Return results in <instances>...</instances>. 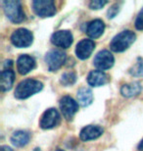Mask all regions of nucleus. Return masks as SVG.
<instances>
[{
	"label": "nucleus",
	"instance_id": "nucleus-3",
	"mask_svg": "<svg viewBox=\"0 0 143 151\" xmlns=\"http://www.w3.org/2000/svg\"><path fill=\"white\" fill-rule=\"evenodd\" d=\"M135 40V34L132 31H124L112 39L110 47L114 52H123L126 50Z\"/></svg>",
	"mask_w": 143,
	"mask_h": 151
},
{
	"label": "nucleus",
	"instance_id": "nucleus-5",
	"mask_svg": "<svg viewBox=\"0 0 143 151\" xmlns=\"http://www.w3.org/2000/svg\"><path fill=\"white\" fill-rule=\"evenodd\" d=\"M32 9L38 17H52L56 13V7L52 0H36L32 2Z\"/></svg>",
	"mask_w": 143,
	"mask_h": 151
},
{
	"label": "nucleus",
	"instance_id": "nucleus-25",
	"mask_svg": "<svg viewBox=\"0 0 143 151\" xmlns=\"http://www.w3.org/2000/svg\"><path fill=\"white\" fill-rule=\"evenodd\" d=\"M0 151H13V150L7 145H2L1 147H0Z\"/></svg>",
	"mask_w": 143,
	"mask_h": 151
},
{
	"label": "nucleus",
	"instance_id": "nucleus-8",
	"mask_svg": "<svg viewBox=\"0 0 143 151\" xmlns=\"http://www.w3.org/2000/svg\"><path fill=\"white\" fill-rule=\"evenodd\" d=\"M60 109L67 121H72L78 110V103L70 96H64L60 100Z\"/></svg>",
	"mask_w": 143,
	"mask_h": 151
},
{
	"label": "nucleus",
	"instance_id": "nucleus-21",
	"mask_svg": "<svg viewBox=\"0 0 143 151\" xmlns=\"http://www.w3.org/2000/svg\"><path fill=\"white\" fill-rule=\"evenodd\" d=\"M77 81V76H75V73L73 72H68V73H65L62 78H61V83L65 86H72Z\"/></svg>",
	"mask_w": 143,
	"mask_h": 151
},
{
	"label": "nucleus",
	"instance_id": "nucleus-6",
	"mask_svg": "<svg viewBox=\"0 0 143 151\" xmlns=\"http://www.w3.org/2000/svg\"><path fill=\"white\" fill-rule=\"evenodd\" d=\"M11 41L13 45L19 48H26L32 45L33 35L32 32L27 29H19L15 31L11 35Z\"/></svg>",
	"mask_w": 143,
	"mask_h": 151
},
{
	"label": "nucleus",
	"instance_id": "nucleus-27",
	"mask_svg": "<svg viewBox=\"0 0 143 151\" xmlns=\"http://www.w3.org/2000/svg\"><path fill=\"white\" fill-rule=\"evenodd\" d=\"M138 149L140 151H143V139L140 141V143L138 144Z\"/></svg>",
	"mask_w": 143,
	"mask_h": 151
},
{
	"label": "nucleus",
	"instance_id": "nucleus-13",
	"mask_svg": "<svg viewBox=\"0 0 143 151\" xmlns=\"http://www.w3.org/2000/svg\"><path fill=\"white\" fill-rule=\"evenodd\" d=\"M35 68V60L32 56L21 55L17 60V69L21 75H27Z\"/></svg>",
	"mask_w": 143,
	"mask_h": 151
},
{
	"label": "nucleus",
	"instance_id": "nucleus-19",
	"mask_svg": "<svg viewBox=\"0 0 143 151\" xmlns=\"http://www.w3.org/2000/svg\"><path fill=\"white\" fill-rule=\"evenodd\" d=\"M15 81V73L11 69H5L1 73V90L8 91L12 88Z\"/></svg>",
	"mask_w": 143,
	"mask_h": 151
},
{
	"label": "nucleus",
	"instance_id": "nucleus-4",
	"mask_svg": "<svg viewBox=\"0 0 143 151\" xmlns=\"http://www.w3.org/2000/svg\"><path fill=\"white\" fill-rule=\"evenodd\" d=\"M66 61V53L58 49H52L45 55V62L50 72H55L62 67Z\"/></svg>",
	"mask_w": 143,
	"mask_h": 151
},
{
	"label": "nucleus",
	"instance_id": "nucleus-1",
	"mask_svg": "<svg viewBox=\"0 0 143 151\" xmlns=\"http://www.w3.org/2000/svg\"><path fill=\"white\" fill-rule=\"evenodd\" d=\"M42 88H43V84L41 81L32 80V78H27L17 86L15 90V97L18 99H27L39 92Z\"/></svg>",
	"mask_w": 143,
	"mask_h": 151
},
{
	"label": "nucleus",
	"instance_id": "nucleus-18",
	"mask_svg": "<svg viewBox=\"0 0 143 151\" xmlns=\"http://www.w3.org/2000/svg\"><path fill=\"white\" fill-rule=\"evenodd\" d=\"M78 103L83 107H86L90 105L93 101V94L90 88L88 87H81L78 89L77 94Z\"/></svg>",
	"mask_w": 143,
	"mask_h": 151
},
{
	"label": "nucleus",
	"instance_id": "nucleus-24",
	"mask_svg": "<svg viewBox=\"0 0 143 151\" xmlns=\"http://www.w3.org/2000/svg\"><path fill=\"white\" fill-rule=\"evenodd\" d=\"M119 10H120V6L118 4H114L112 7L108 10V18H114L116 15L118 14Z\"/></svg>",
	"mask_w": 143,
	"mask_h": 151
},
{
	"label": "nucleus",
	"instance_id": "nucleus-2",
	"mask_svg": "<svg viewBox=\"0 0 143 151\" xmlns=\"http://www.w3.org/2000/svg\"><path fill=\"white\" fill-rule=\"evenodd\" d=\"M2 5L6 17L12 23L20 24L25 20V12L23 10L22 4L20 1L8 0V1H3Z\"/></svg>",
	"mask_w": 143,
	"mask_h": 151
},
{
	"label": "nucleus",
	"instance_id": "nucleus-20",
	"mask_svg": "<svg viewBox=\"0 0 143 151\" xmlns=\"http://www.w3.org/2000/svg\"><path fill=\"white\" fill-rule=\"evenodd\" d=\"M129 74L133 77H143V58H138L135 64L129 69Z\"/></svg>",
	"mask_w": 143,
	"mask_h": 151
},
{
	"label": "nucleus",
	"instance_id": "nucleus-9",
	"mask_svg": "<svg viewBox=\"0 0 143 151\" xmlns=\"http://www.w3.org/2000/svg\"><path fill=\"white\" fill-rule=\"evenodd\" d=\"M115 62L114 56L112 55V53L108 50H101L96 54L95 58L93 60L94 66L99 69L100 71L108 70L113 67Z\"/></svg>",
	"mask_w": 143,
	"mask_h": 151
},
{
	"label": "nucleus",
	"instance_id": "nucleus-22",
	"mask_svg": "<svg viewBox=\"0 0 143 151\" xmlns=\"http://www.w3.org/2000/svg\"><path fill=\"white\" fill-rule=\"evenodd\" d=\"M107 4V1H101V0H94L89 3V7L93 10H98V9L102 8L103 6Z\"/></svg>",
	"mask_w": 143,
	"mask_h": 151
},
{
	"label": "nucleus",
	"instance_id": "nucleus-16",
	"mask_svg": "<svg viewBox=\"0 0 143 151\" xmlns=\"http://www.w3.org/2000/svg\"><path fill=\"white\" fill-rule=\"evenodd\" d=\"M141 83L138 81H133V83L124 84L121 88V93L124 97H133V96L138 95L141 92Z\"/></svg>",
	"mask_w": 143,
	"mask_h": 151
},
{
	"label": "nucleus",
	"instance_id": "nucleus-17",
	"mask_svg": "<svg viewBox=\"0 0 143 151\" xmlns=\"http://www.w3.org/2000/svg\"><path fill=\"white\" fill-rule=\"evenodd\" d=\"M29 134L25 131H17L14 132L11 137V142L16 147H24L29 143Z\"/></svg>",
	"mask_w": 143,
	"mask_h": 151
},
{
	"label": "nucleus",
	"instance_id": "nucleus-11",
	"mask_svg": "<svg viewBox=\"0 0 143 151\" xmlns=\"http://www.w3.org/2000/svg\"><path fill=\"white\" fill-rule=\"evenodd\" d=\"M95 43L91 39H83L78 43L77 48H75V54H77L78 58L81 60H86L91 55L93 52Z\"/></svg>",
	"mask_w": 143,
	"mask_h": 151
},
{
	"label": "nucleus",
	"instance_id": "nucleus-12",
	"mask_svg": "<svg viewBox=\"0 0 143 151\" xmlns=\"http://www.w3.org/2000/svg\"><path fill=\"white\" fill-rule=\"evenodd\" d=\"M104 129L99 126H93L89 125L86 126L80 131V137L83 141H89L98 138L99 137H101Z\"/></svg>",
	"mask_w": 143,
	"mask_h": 151
},
{
	"label": "nucleus",
	"instance_id": "nucleus-23",
	"mask_svg": "<svg viewBox=\"0 0 143 151\" xmlns=\"http://www.w3.org/2000/svg\"><path fill=\"white\" fill-rule=\"evenodd\" d=\"M135 28L137 29H139V31H142V29H143V8L141 9V11L139 12L137 17H136Z\"/></svg>",
	"mask_w": 143,
	"mask_h": 151
},
{
	"label": "nucleus",
	"instance_id": "nucleus-7",
	"mask_svg": "<svg viewBox=\"0 0 143 151\" xmlns=\"http://www.w3.org/2000/svg\"><path fill=\"white\" fill-rule=\"evenodd\" d=\"M61 120L59 112L54 109V108H50V109L46 110L41 116L40 122H39V126L43 129H53L59 125Z\"/></svg>",
	"mask_w": 143,
	"mask_h": 151
},
{
	"label": "nucleus",
	"instance_id": "nucleus-14",
	"mask_svg": "<svg viewBox=\"0 0 143 151\" xmlns=\"http://www.w3.org/2000/svg\"><path fill=\"white\" fill-rule=\"evenodd\" d=\"M109 81L108 76L103 71H91L87 76V83L91 86H101L107 83Z\"/></svg>",
	"mask_w": 143,
	"mask_h": 151
},
{
	"label": "nucleus",
	"instance_id": "nucleus-15",
	"mask_svg": "<svg viewBox=\"0 0 143 151\" xmlns=\"http://www.w3.org/2000/svg\"><path fill=\"white\" fill-rule=\"evenodd\" d=\"M105 29V25L103 21L97 19L90 22L87 25L86 28V34L91 38H98L102 35Z\"/></svg>",
	"mask_w": 143,
	"mask_h": 151
},
{
	"label": "nucleus",
	"instance_id": "nucleus-26",
	"mask_svg": "<svg viewBox=\"0 0 143 151\" xmlns=\"http://www.w3.org/2000/svg\"><path fill=\"white\" fill-rule=\"evenodd\" d=\"M13 65V62L11 61V60H6L5 63H4V67L7 68V67H11V66Z\"/></svg>",
	"mask_w": 143,
	"mask_h": 151
},
{
	"label": "nucleus",
	"instance_id": "nucleus-28",
	"mask_svg": "<svg viewBox=\"0 0 143 151\" xmlns=\"http://www.w3.org/2000/svg\"><path fill=\"white\" fill-rule=\"evenodd\" d=\"M56 151H64V150H62V149H58V150H56Z\"/></svg>",
	"mask_w": 143,
	"mask_h": 151
},
{
	"label": "nucleus",
	"instance_id": "nucleus-10",
	"mask_svg": "<svg viewBox=\"0 0 143 151\" xmlns=\"http://www.w3.org/2000/svg\"><path fill=\"white\" fill-rule=\"evenodd\" d=\"M51 42L60 48H69L73 43V35L70 31H58L51 37Z\"/></svg>",
	"mask_w": 143,
	"mask_h": 151
}]
</instances>
